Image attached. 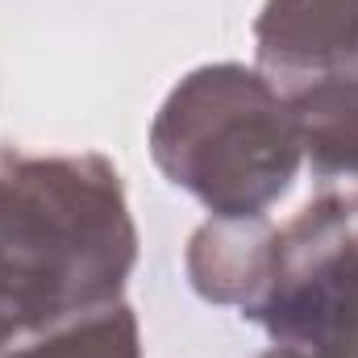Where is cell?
Here are the masks:
<instances>
[{
    "instance_id": "6da1fadb",
    "label": "cell",
    "mask_w": 358,
    "mask_h": 358,
    "mask_svg": "<svg viewBox=\"0 0 358 358\" xmlns=\"http://www.w3.org/2000/svg\"><path fill=\"white\" fill-rule=\"evenodd\" d=\"M138 225L104 155L0 150V350L121 300Z\"/></svg>"
},
{
    "instance_id": "7a4b0ae2",
    "label": "cell",
    "mask_w": 358,
    "mask_h": 358,
    "mask_svg": "<svg viewBox=\"0 0 358 358\" xmlns=\"http://www.w3.org/2000/svg\"><path fill=\"white\" fill-rule=\"evenodd\" d=\"M150 159L213 217H267L296 183L304 150L267 71L208 63L167 92L150 125Z\"/></svg>"
},
{
    "instance_id": "3957f363",
    "label": "cell",
    "mask_w": 358,
    "mask_h": 358,
    "mask_svg": "<svg viewBox=\"0 0 358 358\" xmlns=\"http://www.w3.org/2000/svg\"><path fill=\"white\" fill-rule=\"evenodd\" d=\"M275 346L358 358V238L350 196H317L275 234L263 292L242 308Z\"/></svg>"
},
{
    "instance_id": "277c9868",
    "label": "cell",
    "mask_w": 358,
    "mask_h": 358,
    "mask_svg": "<svg viewBox=\"0 0 358 358\" xmlns=\"http://www.w3.org/2000/svg\"><path fill=\"white\" fill-rule=\"evenodd\" d=\"M255 50L275 84L358 67V0H267Z\"/></svg>"
},
{
    "instance_id": "5b68a950",
    "label": "cell",
    "mask_w": 358,
    "mask_h": 358,
    "mask_svg": "<svg viewBox=\"0 0 358 358\" xmlns=\"http://www.w3.org/2000/svg\"><path fill=\"white\" fill-rule=\"evenodd\" d=\"M275 234L267 217H208L183 255L192 292L208 304L246 308L267 283Z\"/></svg>"
},
{
    "instance_id": "8992f818",
    "label": "cell",
    "mask_w": 358,
    "mask_h": 358,
    "mask_svg": "<svg viewBox=\"0 0 358 358\" xmlns=\"http://www.w3.org/2000/svg\"><path fill=\"white\" fill-rule=\"evenodd\" d=\"M317 179H358V67L279 84Z\"/></svg>"
},
{
    "instance_id": "52a82bcc",
    "label": "cell",
    "mask_w": 358,
    "mask_h": 358,
    "mask_svg": "<svg viewBox=\"0 0 358 358\" xmlns=\"http://www.w3.org/2000/svg\"><path fill=\"white\" fill-rule=\"evenodd\" d=\"M0 358H142L138 313L125 300H113L38 334L29 346H4Z\"/></svg>"
},
{
    "instance_id": "ba28073f",
    "label": "cell",
    "mask_w": 358,
    "mask_h": 358,
    "mask_svg": "<svg viewBox=\"0 0 358 358\" xmlns=\"http://www.w3.org/2000/svg\"><path fill=\"white\" fill-rule=\"evenodd\" d=\"M259 358H304V355H296V350H283V346H271L267 355H259Z\"/></svg>"
},
{
    "instance_id": "9c48e42d",
    "label": "cell",
    "mask_w": 358,
    "mask_h": 358,
    "mask_svg": "<svg viewBox=\"0 0 358 358\" xmlns=\"http://www.w3.org/2000/svg\"><path fill=\"white\" fill-rule=\"evenodd\" d=\"M350 196V221H355V238H358V192H346Z\"/></svg>"
}]
</instances>
